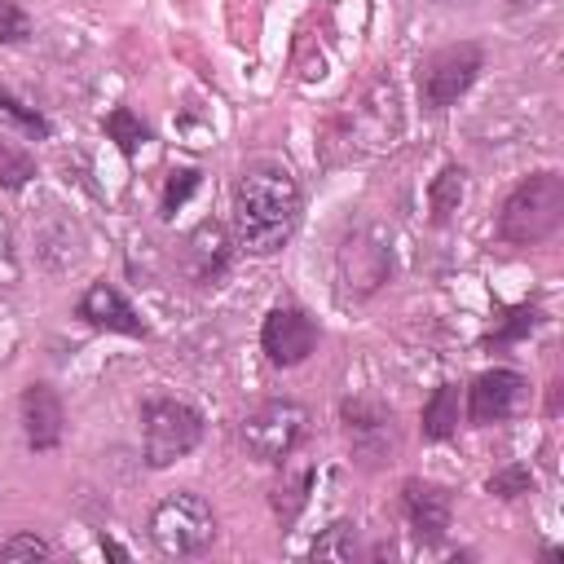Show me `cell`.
<instances>
[{
	"label": "cell",
	"instance_id": "cell-32",
	"mask_svg": "<svg viewBox=\"0 0 564 564\" xmlns=\"http://www.w3.org/2000/svg\"><path fill=\"white\" fill-rule=\"evenodd\" d=\"M511 4H529V0H511Z\"/></svg>",
	"mask_w": 564,
	"mask_h": 564
},
{
	"label": "cell",
	"instance_id": "cell-31",
	"mask_svg": "<svg viewBox=\"0 0 564 564\" xmlns=\"http://www.w3.org/2000/svg\"><path fill=\"white\" fill-rule=\"evenodd\" d=\"M436 4H463V0H436Z\"/></svg>",
	"mask_w": 564,
	"mask_h": 564
},
{
	"label": "cell",
	"instance_id": "cell-7",
	"mask_svg": "<svg viewBox=\"0 0 564 564\" xmlns=\"http://www.w3.org/2000/svg\"><path fill=\"white\" fill-rule=\"evenodd\" d=\"M485 70V48L463 40V44H445L432 57H423L419 66V97L427 110H449Z\"/></svg>",
	"mask_w": 564,
	"mask_h": 564
},
{
	"label": "cell",
	"instance_id": "cell-16",
	"mask_svg": "<svg viewBox=\"0 0 564 564\" xmlns=\"http://www.w3.org/2000/svg\"><path fill=\"white\" fill-rule=\"evenodd\" d=\"M185 269L194 282H216L229 269V229L220 220H198L185 238Z\"/></svg>",
	"mask_w": 564,
	"mask_h": 564
},
{
	"label": "cell",
	"instance_id": "cell-17",
	"mask_svg": "<svg viewBox=\"0 0 564 564\" xmlns=\"http://www.w3.org/2000/svg\"><path fill=\"white\" fill-rule=\"evenodd\" d=\"M454 427H458V388L454 383H441L423 401L419 432H423V441H445V436H454Z\"/></svg>",
	"mask_w": 564,
	"mask_h": 564
},
{
	"label": "cell",
	"instance_id": "cell-9",
	"mask_svg": "<svg viewBox=\"0 0 564 564\" xmlns=\"http://www.w3.org/2000/svg\"><path fill=\"white\" fill-rule=\"evenodd\" d=\"M31 238H35V256L44 269L53 273H66L84 260V229L79 220L57 207V203H44L35 216H31Z\"/></svg>",
	"mask_w": 564,
	"mask_h": 564
},
{
	"label": "cell",
	"instance_id": "cell-12",
	"mask_svg": "<svg viewBox=\"0 0 564 564\" xmlns=\"http://www.w3.org/2000/svg\"><path fill=\"white\" fill-rule=\"evenodd\" d=\"M260 348L273 366H300L317 348V322L295 304H278L260 326Z\"/></svg>",
	"mask_w": 564,
	"mask_h": 564
},
{
	"label": "cell",
	"instance_id": "cell-24",
	"mask_svg": "<svg viewBox=\"0 0 564 564\" xmlns=\"http://www.w3.org/2000/svg\"><path fill=\"white\" fill-rule=\"evenodd\" d=\"M538 322H542V308H538V304H516V308L507 313V322H502L498 330H489V344H516V339H524Z\"/></svg>",
	"mask_w": 564,
	"mask_h": 564
},
{
	"label": "cell",
	"instance_id": "cell-22",
	"mask_svg": "<svg viewBox=\"0 0 564 564\" xmlns=\"http://www.w3.org/2000/svg\"><path fill=\"white\" fill-rule=\"evenodd\" d=\"M106 137H110V141L132 159V154H137V145L150 137V128H145L128 106H115V110L106 115Z\"/></svg>",
	"mask_w": 564,
	"mask_h": 564
},
{
	"label": "cell",
	"instance_id": "cell-29",
	"mask_svg": "<svg viewBox=\"0 0 564 564\" xmlns=\"http://www.w3.org/2000/svg\"><path fill=\"white\" fill-rule=\"evenodd\" d=\"M18 278H22V264H18V247H13V225L0 212V286H13Z\"/></svg>",
	"mask_w": 564,
	"mask_h": 564
},
{
	"label": "cell",
	"instance_id": "cell-2",
	"mask_svg": "<svg viewBox=\"0 0 564 564\" xmlns=\"http://www.w3.org/2000/svg\"><path fill=\"white\" fill-rule=\"evenodd\" d=\"M564 225V176L533 172L524 176L498 212V238L511 247H538Z\"/></svg>",
	"mask_w": 564,
	"mask_h": 564
},
{
	"label": "cell",
	"instance_id": "cell-10",
	"mask_svg": "<svg viewBox=\"0 0 564 564\" xmlns=\"http://www.w3.org/2000/svg\"><path fill=\"white\" fill-rule=\"evenodd\" d=\"M524 397H529V379L520 370H507V366L485 370L467 388V423H476V427L507 423L524 405Z\"/></svg>",
	"mask_w": 564,
	"mask_h": 564
},
{
	"label": "cell",
	"instance_id": "cell-3",
	"mask_svg": "<svg viewBox=\"0 0 564 564\" xmlns=\"http://www.w3.org/2000/svg\"><path fill=\"white\" fill-rule=\"evenodd\" d=\"M212 538H216V516H212L203 494L172 489V494H163L154 502V511H150V542L159 546V555L189 560V555L207 551Z\"/></svg>",
	"mask_w": 564,
	"mask_h": 564
},
{
	"label": "cell",
	"instance_id": "cell-25",
	"mask_svg": "<svg viewBox=\"0 0 564 564\" xmlns=\"http://www.w3.org/2000/svg\"><path fill=\"white\" fill-rule=\"evenodd\" d=\"M485 489H489L494 498H520V494L533 489V471H529L524 463H507V467H498V471L485 480Z\"/></svg>",
	"mask_w": 564,
	"mask_h": 564
},
{
	"label": "cell",
	"instance_id": "cell-20",
	"mask_svg": "<svg viewBox=\"0 0 564 564\" xmlns=\"http://www.w3.org/2000/svg\"><path fill=\"white\" fill-rule=\"evenodd\" d=\"M31 176H35V159H31V150L0 132V189L18 194L22 185H31Z\"/></svg>",
	"mask_w": 564,
	"mask_h": 564
},
{
	"label": "cell",
	"instance_id": "cell-4",
	"mask_svg": "<svg viewBox=\"0 0 564 564\" xmlns=\"http://www.w3.org/2000/svg\"><path fill=\"white\" fill-rule=\"evenodd\" d=\"M392 273V242L375 220L352 225L339 247H335V282H339V300L357 304L370 300Z\"/></svg>",
	"mask_w": 564,
	"mask_h": 564
},
{
	"label": "cell",
	"instance_id": "cell-23",
	"mask_svg": "<svg viewBox=\"0 0 564 564\" xmlns=\"http://www.w3.org/2000/svg\"><path fill=\"white\" fill-rule=\"evenodd\" d=\"M198 181H203L198 167H176V172H167V181H163V198H159V216H172V212L198 189Z\"/></svg>",
	"mask_w": 564,
	"mask_h": 564
},
{
	"label": "cell",
	"instance_id": "cell-6",
	"mask_svg": "<svg viewBox=\"0 0 564 564\" xmlns=\"http://www.w3.org/2000/svg\"><path fill=\"white\" fill-rule=\"evenodd\" d=\"M304 427H308V410L300 401L273 397V401H260L238 423V441L256 463H282L304 441Z\"/></svg>",
	"mask_w": 564,
	"mask_h": 564
},
{
	"label": "cell",
	"instance_id": "cell-5",
	"mask_svg": "<svg viewBox=\"0 0 564 564\" xmlns=\"http://www.w3.org/2000/svg\"><path fill=\"white\" fill-rule=\"evenodd\" d=\"M141 441L150 467H172L203 441V414L181 397H145L141 405Z\"/></svg>",
	"mask_w": 564,
	"mask_h": 564
},
{
	"label": "cell",
	"instance_id": "cell-18",
	"mask_svg": "<svg viewBox=\"0 0 564 564\" xmlns=\"http://www.w3.org/2000/svg\"><path fill=\"white\" fill-rule=\"evenodd\" d=\"M463 194H467V172L458 163H445L436 172V181L427 185V212H432V220L436 225L454 220V212L463 207Z\"/></svg>",
	"mask_w": 564,
	"mask_h": 564
},
{
	"label": "cell",
	"instance_id": "cell-28",
	"mask_svg": "<svg viewBox=\"0 0 564 564\" xmlns=\"http://www.w3.org/2000/svg\"><path fill=\"white\" fill-rule=\"evenodd\" d=\"M31 35V18L22 4L13 0H0V44H22Z\"/></svg>",
	"mask_w": 564,
	"mask_h": 564
},
{
	"label": "cell",
	"instance_id": "cell-13",
	"mask_svg": "<svg viewBox=\"0 0 564 564\" xmlns=\"http://www.w3.org/2000/svg\"><path fill=\"white\" fill-rule=\"evenodd\" d=\"M18 419H22V436H26L31 454H48L66 436V405H62V397L48 383H26L22 388Z\"/></svg>",
	"mask_w": 564,
	"mask_h": 564
},
{
	"label": "cell",
	"instance_id": "cell-1",
	"mask_svg": "<svg viewBox=\"0 0 564 564\" xmlns=\"http://www.w3.org/2000/svg\"><path fill=\"white\" fill-rule=\"evenodd\" d=\"M300 181L295 172L273 159V154H256L242 163L238 185H234V234L238 247H247L251 256H273L300 225Z\"/></svg>",
	"mask_w": 564,
	"mask_h": 564
},
{
	"label": "cell",
	"instance_id": "cell-27",
	"mask_svg": "<svg viewBox=\"0 0 564 564\" xmlns=\"http://www.w3.org/2000/svg\"><path fill=\"white\" fill-rule=\"evenodd\" d=\"M53 546L40 533H13L0 542V560H48Z\"/></svg>",
	"mask_w": 564,
	"mask_h": 564
},
{
	"label": "cell",
	"instance_id": "cell-15",
	"mask_svg": "<svg viewBox=\"0 0 564 564\" xmlns=\"http://www.w3.org/2000/svg\"><path fill=\"white\" fill-rule=\"evenodd\" d=\"M75 313H79L88 326H97V330H115V335H132V339L150 335V326L141 322V313L128 304V295H123L115 282H93V286L79 295Z\"/></svg>",
	"mask_w": 564,
	"mask_h": 564
},
{
	"label": "cell",
	"instance_id": "cell-8",
	"mask_svg": "<svg viewBox=\"0 0 564 564\" xmlns=\"http://www.w3.org/2000/svg\"><path fill=\"white\" fill-rule=\"evenodd\" d=\"M401 137V97L388 75H375L352 106V145L357 150H392Z\"/></svg>",
	"mask_w": 564,
	"mask_h": 564
},
{
	"label": "cell",
	"instance_id": "cell-26",
	"mask_svg": "<svg viewBox=\"0 0 564 564\" xmlns=\"http://www.w3.org/2000/svg\"><path fill=\"white\" fill-rule=\"evenodd\" d=\"M0 115H4V119H13V123H18L22 132H31V137H48V132H53V123H48L35 106L18 101V97H13V93H4V88H0Z\"/></svg>",
	"mask_w": 564,
	"mask_h": 564
},
{
	"label": "cell",
	"instance_id": "cell-30",
	"mask_svg": "<svg viewBox=\"0 0 564 564\" xmlns=\"http://www.w3.org/2000/svg\"><path fill=\"white\" fill-rule=\"evenodd\" d=\"M101 546H106V555H110V560H128V551H123L119 542H110V538H101Z\"/></svg>",
	"mask_w": 564,
	"mask_h": 564
},
{
	"label": "cell",
	"instance_id": "cell-19",
	"mask_svg": "<svg viewBox=\"0 0 564 564\" xmlns=\"http://www.w3.org/2000/svg\"><path fill=\"white\" fill-rule=\"evenodd\" d=\"M313 467H304V471H295L291 480H282L278 489H273V516H278V524H282V533L295 524V516L308 507V489H313Z\"/></svg>",
	"mask_w": 564,
	"mask_h": 564
},
{
	"label": "cell",
	"instance_id": "cell-21",
	"mask_svg": "<svg viewBox=\"0 0 564 564\" xmlns=\"http://www.w3.org/2000/svg\"><path fill=\"white\" fill-rule=\"evenodd\" d=\"M313 560H330V564H348L352 555H357V529L348 524V520H339V524H330L317 542H313V551H308Z\"/></svg>",
	"mask_w": 564,
	"mask_h": 564
},
{
	"label": "cell",
	"instance_id": "cell-11",
	"mask_svg": "<svg viewBox=\"0 0 564 564\" xmlns=\"http://www.w3.org/2000/svg\"><path fill=\"white\" fill-rule=\"evenodd\" d=\"M339 419H344L352 458H357L361 467H379L383 458L397 454L392 414H388L383 405H375V401H344V405H339Z\"/></svg>",
	"mask_w": 564,
	"mask_h": 564
},
{
	"label": "cell",
	"instance_id": "cell-14",
	"mask_svg": "<svg viewBox=\"0 0 564 564\" xmlns=\"http://www.w3.org/2000/svg\"><path fill=\"white\" fill-rule=\"evenodd\" d=\"M401 511H405V520H410V529H414V538L423 542V546H441L445 542V533H449V489L445 485H436V480H405L401 485Z\"/></svg>",
	"mask_w": 564,
	"mask_h": 564
}]
</instances>
